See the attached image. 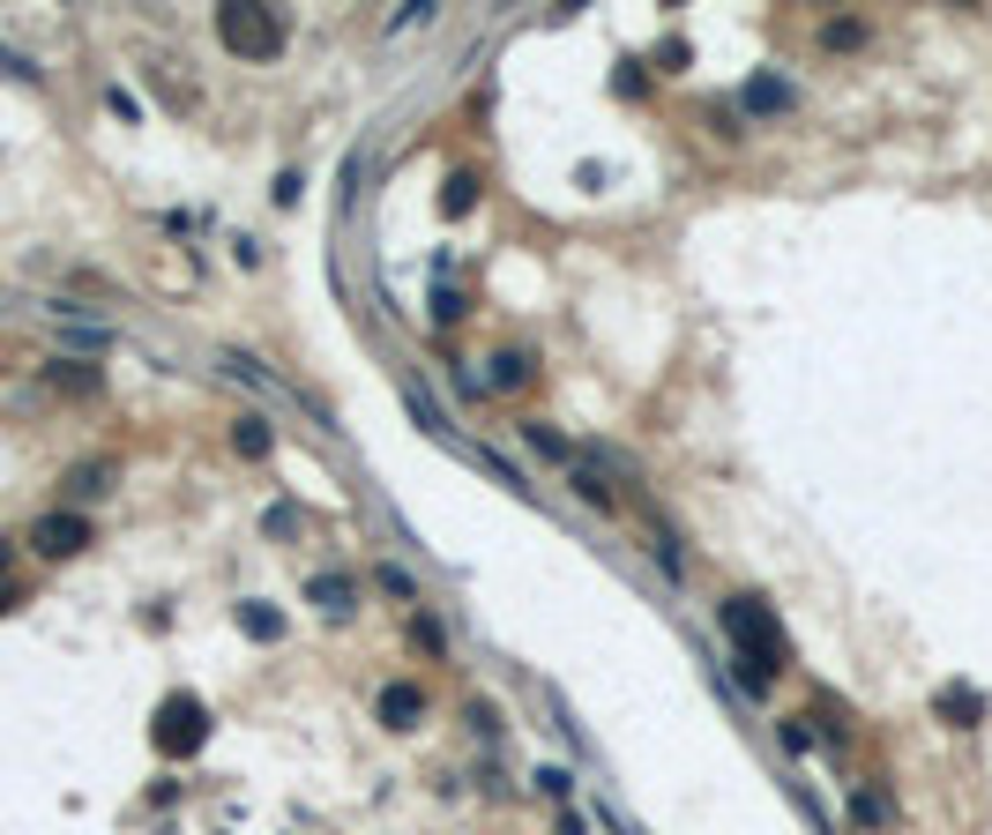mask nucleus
Returning a JSON list of instances; mask_svg holds the SVG:
<instances>
[{"instance_id":"1","label":"nucleus","mask_w":992,"mask_h":835,"mask_svg":"<svg viewBox=\"0 0 992 835\" xmlns=\"http://www.w3.org/2000/svg\"><path fill=\"white\" fill-rule=\"evenodd\" d=\"M724 635L739 641V679H746L754 694H769L776 671L792 664V641H784L776 612L762 605V597H724Z\"/></svg>"},{"instance_id":"2","label":"nucleus","mask_w":992,"mask_h":835,"mask_svg":"<svg viewBox=\"0 0 992 835\" xmlns=\"http://www.w3.org/2000/svg\"><path fill=\"white\" fill-rule=\"evenodd\" d=\"M217 46L232 60H276L284 52V16L276 8H254V0H224L217 8Z\"/></svg>"},{"instance_id":"3","label":"nucleus","mask_w":992,"mask_h":835,"mask_svg":"<svg viewBox=\"0 0 992 835\" xmlns=\"http://www.w3.org/2000/svg\"><path fill=\"white\" fill-rule=\"evenodd\" d=\"M149 746H157L165 762H195L202 746H209V709H202V694H165L157 716H149Z\"/></svg>"},{"instance_id":"4","label":"nucleus","mask_w":992,"mask_h":835,"mask_svg":"<svg viewBox=\"0 0 992 835\" xmlns=\"http://www.w3.org/2000/svg\"><path fill=\"white\" fill-rule=\"evenodd\" d=\"M30 544H38L46 560H75V552L90 544V522L75 515V508H52V515H38V522H30Z\"/></svg>"},{"instance_id":"5","label":"nucleus","mask_w":992,"mask_h":835,"mask_svg":"<svg viewBox=\"0 0 992 835\" xmlns=\"http://www.w3.org/2000/svg\"><path fill=\"white\" fill-rule=\"evenodd\" d=\"M933 716L955 724V731H978V724H985V694H978V687H941V694H933Z\"/></svg>"},{"instance_id":"6","label":"nucleus","mask_w":992,"mask_h":835,"mask_svg":"<svg viewBox=\"0 0 992 835\" xmlns=\"http://www.w3.org/2000/svg\"><path fill=\"white\" fill-rule=\"evenodd\" d=\"M739 105L754 112V120H769V112H792V105H798V90L784 82V75H754V82L739 90Z\"/></svg>"},{"instance_id":"7","label":"nucleus","mask_w":992,"mask_h":835,"mask_svg":"<svg viewBox=\"0 0 992 835\" xmlns=\"http://www.w3.org/2000/svg\"><path fill=\"white\" fill-rule=\"evenodd\" d=\"M419 716H425V694L411 687V679H403V687H381V724H389V731H411Z\"/></svg>"},{"instance_id":"8","label":"nucleus","mask_w":992,"mask_h":835,"mask_svg":"<svg viewBox=\"0 0 992 835\" xmlns=\"http://www.w3.org/2000/svg\"><path fill=\"white\" fill-rule=\"evenodd\" d=\"M232 448H239V455H247V463H262V455H269V448H276L269 418H239V425H232Z\"/></svg>"},{"instance_id":"9","label":"nucleus","mask_w":992,"mask_h":835,"mask_svg":"<svg viewBox=\"0 0 992 835\" xmlns=\"http://www.w3.org/2000/svg\"><path fill=\"white\" fill-rule=\"evenodd\" d=\"M306 597H314L328 619H344V612H351V582H344V574H314V582H306Z\"/></svg>"},{"instance_id":"10","label":"nucleus","mask_w":992,"mask_h":835,"mask_svg":"<svg viewBox=\"0 0 992 835\" xmlns=\"http://www.w3.org/2000/svg\"><path fill=\"white\" fill-rule=\"evenodd\" d=\"M478 209V179L471 173H448V187H441V217H471Z\"/></svg>"},{"instance_id":"11","label":"nucleus","mask_w":992,"mask_h":835,"mask_svg":"<svg viewBox=\"0 0 992 835\" xmlns=\"http://www.w3.org/2000/svg\"><path fill=\"white\" fill-rule=\"evenodd\" d=\"M239 635H247V641H276V635H284V619H276L269 605H239Z\"/></svg>"},{"instance_id":"12","label":"nucleus","mask_w":992,"mask_h":835,"mask_svg":"<svg viewBox=\"0 0 992 835\" xmlns=\"http://www.w3.org/2000/svg\"><path fill=\"white\" fill-rule=\"evenodd\" d=\"M522 381H530V358L522 351H500L493 373H485V389H522Z\"/></svg>"},{"instance_id":"13","label":"nucleus","mask_w":992,"mask_h":835,"mask_svg":"<svg viewBox=\"0 0 992 835\" xmlns=\"http://www.w3.org/2000/svg\"><path fill=\"white\" fill-rule=\"evenodd\" d=\"M105 485H112V470H105V463H82V470H68V500H98Z\"/></svg>"},{"instance_id":"14","label":"nucleus","mask_w":992,"mask_h":835,"mask_svg":"<svg viewBox=\"0 0 992 835\" xmlns=\"http://www.w3.org/2000/svg\"><path fill=\"white\" fill-rule=\"evenodd\" d=\"M373 582H381V590L396 597V605H419V582H411V574H403L396 560H381V567H373Z\"/></svg>"},{"instance_id":"15","label":"nucleus","mask_w":992,"mask_h":835,"mask_svg":"<svg viewBox=\"0 0 992 835\" xmlns=\"http://www.w3.org/2000/svg\"><path fill=\"white\" fill-rule=\"evenodd\" d=\"M858 38H866V23H858V16H836V23H821V46H828V52H851Z\"/></svg>"},{"instance_id":"16","label":"nucleus","mask_w":992,"mask_h":835,"mask_svg":"<svg viewBox=\"0 0 992 835\" xmlns=\"http://www.w3.org/2000/svg\"><path fill=\"white\" fill-rule=\"evenodd\" d=\"M851 821H858V828H881V821H888V798H881V790H858V798H851Z\"/></svg>"},{"instance_id":"17","label":"nucleus","mask_w":992,"mask_h":835,"mask_svg":"<svg viewBox=\"0 0 992 835\" xmlns=\"http://www.w3.org/2000/svg\"><path fill=\"white\" fill-rule=\"evenodd\" d=\"M522 433H530V448H538V455H560V463H574V448L560 441L552 425H522Z\"/></svg>"},{"instance_id":"18","label":"nucleus","mask_w":992,"mask_h":835,"mask_svg":"<svg viewBox=\"0 0 992 835\" xmlns=\"http://www.w3.org/2000/svg\"><path fill=\"white\" fill-rule=\"evenodd\" d=\"M574 492H582V500H590V508H612V485H605V478H597V470H574Z\"/></svg>"},{"instance_id":"19","label":"nucleus","mask_w":992,"mask_h":835,"mask_svg":"<svg viewBox=\"0 0 992 835\" xmlns=\"http://www.w3.org/2000/svg\"><path fill=\"white\" fill-rule=\"evenodd\" d=\"M52 381H60V389H98V373L75 366V358H60V366H52Z\"/></svg>"},{"instance_id":"20","label":"nucleus","mask_w":992,"mask_h":835,"mask_svg":"<svg viewBox=\"0 0 992 835\" xmlns=\"http://www.w3.org/2000/svg\"><path fill=\"white\" fill-rule=\"evenodd\" d=\"M784 746H792V754H814V731H806V716H792V724H784Z\"/></svg>"},{"instance_id":"21","label":"nucleus","mask_w":992,"mask_h":835,"mask_svg":"<svg viewBox=\"0 0 992 835\" xmlns=\"http://www.w3.org/2000/svg\"><path fill=\"white\" fill-rule=\"evenodd\" d=\"M538 784H546L552 798H568V790H574V776H568V768H538Z\"/></svg>"},{"instance_id":"22","label":"nucleus","mask_w":992,"mask_h":835,"mask_svg":"<svg viewBox=\"0 0 992 835\" xmlns=\"http://www.w3.org/2000/svg\"><path fill=\"white\" fill-rule=\"evenodd\" d=\"M463 314V292H433V321H455Z\"/></svg>"},{"instance_id":"23","label":"nucleus","mask_w":992,"mask_h":835,"mask_svg":"<svg viewBox=\"0 0 992 835\" xmlns=\"http://www.w3.org/2000/svg\"><path fill=\"white\" fill-rule=\"evenodd\" d=\"M560 835H590L582 828V813H560Z\"/></svg>"},{"instance_id":"24","label":"nucleus","mask_w":992,"mask_h":835,"mask_svg":"<svg viewBox=\"0 0 992 835\" xmlns=\"http://www.w3.org/2000/svg\"><path fill=\"white\" fill-rule=\"evenodd\" d=\"M8 560H16V544H8V538H0V574H8Z\"/></svg>"},{"instance_id":"25","label":"nucleus","mask_w":992,"mask_h":835,"mask_svg":"<svg viewBox=\"0 0 992 835\" xmlns=\"http://www.w3.org/2000/svg\"><path fill=\"white\" fill-rule=\"evenodd\" d=\"M0 612H16V590H0Z\"/></svg>"}]
</instances>
